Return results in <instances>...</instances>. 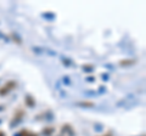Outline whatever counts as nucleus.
<instances>
[{
	"label": "nucleus",
	"mask_w": 146,
	"mask_h": 136,
	"mask_svg": "<svg viewBox=\"0 0 146 136\" xmlns=\"http://www.w3.org/2000/svg\"><path fill=\"white\" fill-rule=\"evenodd\" d=\"M20 136H39V135L36 134V133H33V131H29V130H27V129H23V130H21Z\"/></svg>",
	"instance_id": "3"
},
{
	"label": "nucleus",
	"mask_w": 146,
	"mask_h": 136,
	"mask_svg": "<svg viewBox=\"0 0 146 136\" xmlns=\"http://www.w3.org/2000/svg\"><path fill=\"white\" fill-rule=\"evenodd\" d=\"M17 86V84H16V81H13V80H9L7 83L4 85V86L0 89V95L1 96H4V95H6V94H9L10 91H12L13 89H15Z\"/></svg>",
	"instance_id": "1"
},
{
	"label": "nucleus",
	"mask_w": 146,
	"mask_h": 136,
	"mask_svg": "<svg viewBox=\"0 0 146 136\" xmlns=\"http://www.w3.org/2000/svg\"><path fill=\"white\" fill-rule=\"evenodd\" d=\"M26 103H27V105H28L29 107L34 106V98H32L31 96H27V97H26Z\"/></svg>",
	"instance_id": "6"
},
{
	"label": "nucleus",
	"mask_w": 146,
	"mask_h": 136,
	"mask_svg": "<svg viewBox=\"0 0 146 136\" xmlns=\"http://www.w3.org/2000/svg\"><path fill=\"white\" fill-rule=\"evenodd\" d=\"M25 114H26V113L22 111V110H20V108H18V110L16 111V113L13 114V119H16V120L18 121V120H21V119H22V117H23Z\"/></svg>",
	"instance_id": "2"
},
{
	"label": "nucleus",
	"mask_w": 146,
	"mask_h": 136,
	"mask_svg": "<svg viewBox=\"0 0 146 136\" xmlns=\"http://www.w3.org/2000/svg\"><path fill=\"white\" fill-rule=\"evenodd\" d=\"M0 136H6V134H5V133H4V131H3V130H0Z\"/></svg>",
	"instance_id": "7"
},
{
	"label": "nucleus",
	"mask_w": 146,
	"mask_h": 136,
	"mask_svg": "<svg viewBox=\"0 0 146 136\" xmlns=\"http://www.w3.org/2000/svg\"><path fill=\"white\" fill-rule=\"evenodd\" d=\"M78 105H79V106H82V107H86V108H91V107H94V103H93V102H86V101L79 102Z\"/></svg>",
	"instance_id": "5"
},
{
	"label": "nucleus",
	"mask_w": 146,
	"mask_h": 136,
	"mask_svg": "<svg viewBox=\"0 0 146 136\" xmlns=\"http://www.w3.org/2000/svg\"><path fill=\"white\" fill-rule=\"evenodd\" d=\"M119 63L121 66H130V65H134L135 60H122Z\"/></svg>",
	"instance_id": "4"
}]
</instances>
